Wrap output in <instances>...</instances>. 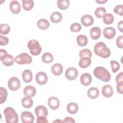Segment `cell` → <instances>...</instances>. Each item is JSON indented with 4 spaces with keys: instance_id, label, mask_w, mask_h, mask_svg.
I'll use <instances>...</instances> for the list:
<instances>
[{
    "instance_id": "cell-25",
    "label": "cell",
    "mask_w": 123,
    "mask_h": 123,
    "mask_svg": "<svg viewBox=\"0 0 123 123\" xmlns=\"http://www.w3.org/2000/svg\"><path fill=\"white\" fill-rule=\"evenodd\" d=\"M22 106L26 109H29L31 108L33 104V100L31 97H25L22 98Z\"/></svg>"
},
{
    "instance_id": "cell-11",
    "label": "cell",
    "mask_w": 123,
    "mask_h": 123,
    "mask_svg": "<svg viewBox=\"0 0 123 123\" xmlns=\"http://www.w3.org/2000/svg\"><path fill=\"white\" fill-rule=\"evenodd\" d=\"M104 37L108 39L113 38L116 34L115 29L112 27H108L104 28L103 32Z\"/></svg>"
},
{
    "instance_id": "cell-6",
    "label": "cell",
    "mask_w": 123,
    "mask_h": 123,
    "mask_svg": "<svg viewBox=\"0 0 123 123\" xmlns=\"http://www.w3.org/2000/svg\"><path fill=\"white\" fill-rule=\"evenodd\" d=\"M14 61L20 65L29 64L32 61V58L27 53L23 52L14 58Z\"/></svg>"
},
{
    "instance_id": "cell-18",
    "label": "cell",
    "mask_w": 123,
    "mask_h": 123,
    "mask_svg": "<svg viewBox=\"0 0 123 123\" xmlns=\"http://www.w3.org/2000/svg\"><path fill=\"white\" fill-rule=\"evenodd\" d=\"M101 34V31L100 29L97 26L92 27L90 31V35L93 40L98 39Z\"/></svg>"
},
{
    "instance_id": "cell-48",
    "label": "cell",
    "mask_w": 123,
    "mask_h": 123,
    "mask_svg": "<svg viewBox=\"0 0 123 123\" xmlns=\"http://www.w3.org/2000/svg\"><path fill=\"white\" fill-rule=\"evenodd\" d=\"M61 122V123H63V121H61V120H60V119H58V120H56L55 121H54L53 122V123H55V122Z\"/></svg>"
},
{
    "instance_id": "cell-24",
    "label": "cell",
    "mask_w": 123,
    "mask_h": 123,
    "mask_svg": "<svg viewBox=\"0 0 123 123\" xmlns=\"http://www.w3.org/2000/svg\"><path fill=\"white\" fill-rule=\"evenodd\" d=\"M78 105L74 102H71L68 104L67 105V111L72 114L76 113L78 110Z\"/></svg>"
},
{
    "instance_id": "cell-47",
    "label": "cell",
    "mask_w": 123,
    "mask_h": 123,
    "mask_svg": "<svg viewBox=\"0 0 123 123\" xmlns=\"http://www.w3.org/2000/svg\"><path fill=\"white\" fill-rule=\"evenodd\" d=\"M96 1L99 3V4H103L107 1V0H96Z\"/></svg>"
},
{
    "instance_id": "cell-7",
    "label": "cell",
    "mask_w": 123,
    "mask_h": 123,
    "mask_svg": "<svg viewBox=\"0 0 123 123\" xmlns=\"http://www.w3.org/2000/svg\"><path fill=\"white\" fill-rule=\"evenodd\" d=\"M20 81L16 77H12L8 81V86L9 88L12 91L17 90L20 88Z\"/></svg>"
},
{
    "instance_id": "cell-15",
    "label": "cell",
    "mask_w": 123,
    "mask_h": 123,
    "mask_svg": "<svg viewBox=\"0 0 123 123\" xmlns=\"http://www.w3.org/2000/svg\"><path fill=\"white\" fill-rule=\"evenodd\" d=\"M82 24L85 26H89L93 25L94 23L93 17L89 14H85L81 18Z\"/></svg>"
},
{
    "instance_id": "cell-43",
    "label": "cell",
    "mask_w": 123,
    "mask_h": 123,
    "mask_svg": "<svg viewBox=\"0 0 123 123\" xmlns=\"http://www.w3.org/2000/svg\"><path fill=\"white\" fill-rule=\"evenodd\" d=\"M37 123H48L49 122L46 119V117L43 116L37 117Z\"/></svg>"
},
{
    "instance_id": "cell-32",
    "label": "cell",
    "mask_w": 123,
    "mask_h": 123,
    "mask_svg": "<svg viewBox=\"0 0 123 123\" xmlns=\"http://www.w3.org/2000/svg\"><path fill=\"white\" fill-rule=\"evenodd\" d=\"M114 19L113 15L110 13H106L103 17V21L106 25L111 24L113 22Z\"/></svg>"
},
{
    "instance_id": "cell-37",
    "label": "cell",
    "mask_w": 123,
    "mask_h": 123,
    "mask_svg": "<svg viewBox=\"0 0 123 123\" xmlns=\"http://www.w3.org/2000/svg\"><path fill=\"white\" fill-rule=\"evenodd\" d=\"M110 63L111 65V67L112 69V71L113 73H115L117 72L120 69V64L118 62L116 61L111 60L110 62Z\"/></svg>"
},
{
    "instance_id": "cell-26",
    "label": "cell",
    "mask_w": 123,
    "mask_h": 123,
    "mask_svg": "<svg viewBox=\"0 0 123 123\" xmlns=\"http://www.w3.org/2000/svg\"><path fill=\"white\" fill-rule=\"evenodd\" d=\"M37 26L41 30H45L49 27V23L45 19H41L37 22Z\"/></svg>"
},
{
    "instance_id": "cell-29",
    "label": "cell",
    "mask_w": 123,
    "mask_h": 123,
    "mask_svg": "<svg viewBox=\"0 0 123 123\" xmlns=\"http://www.w3.org/2000/svg\"><path fill=\"white\" fill-rule=\"evenodd\" d=\"M34 2L33 0H22V6L25 11H30L34 7Z\"/></svg>"
},
{
    "instance_id": "cell-22",
    "label": "cell",
    "mask_w": 123,
    "mask_h": 123,
    "mask_svg": "<svg viewBox=\"0 0 123 123\" xmlns=\"http://www.w3.org/2000/svg\"><path fill=\"white\" fill-rule=\"evenodd\" d=\"M22 78L23 81L25 83H29L32 81L33 79V74L30 70H25L22 73Z\"/></svg>"
},
{
    "instance_id": "cell-12",
    "label": "cell",
    "mask_w": 123,
    "mask_h": 123,
    "mask_svg": "<svg viewBox=\"0 0 123 123\" xmlns=\"http://www.w3.org/2000/svg\"><path fill=\"white\" fill-rule=\"evenodd\" d=\"M48 103L49 108L53 110L57 109L60 104L59 99L55 97H51L49 98Z\"/></svg>"
},
{
    "instance_id": "cell-27",
    "label": "cell",
    "mask_w": 123,
    "mask_h": 123,
    "mask_svg": "<svg viewBox=\"0 0 123 123\" xmlns=\"http://www.w3.org/2000/svg\"><path fill=\"white\" fill-rule=\"evenodd\" d=\"M76 41L77 44L80 47H84L87 45L88 42L87 37L84 35H79L77 37Z\"/></svg>"
},
{
    "instance_id": "cell-31",
    "label": "cell",
    "mask_w": 123,
    "mask_h": 123,
    "mask_svg": "<svg viewBox=\"0 0 123 123\" xmlns=\"http://www.w3.org/2000/svg\"><path fill=\"white\" fill-rule=\"evenodd\" d=\"M106 13V10L103 7H98L95 11V15L98 18H102Z\"/></svg>"
},
{
    "instance_id": "cell-46",
    "label": "cell",
    "mask_w": 123,
    "mask_h": 123,
    "mask_svg": "<svg viewBox=\"0 0 123 123\" xmlns=\"http://www.w3.org/2000/svg\"><path fill=\"white\" fill-rule=\"evenodd\" d=\"M118 26V28L119 30V31L121 32H123V21H121L120 22H119L118 24L117 25Z\"/></svg>"
},
{
    "instance_id": "cell-45",
    "label": "cell",
    "mask_w": 123,
    "mask_h": 123,
    "mask_svg": "<svg viewBox=\"0 0 123 123\" xmlns=\"http://www.w3.org/2000/svg\"><path fill=\"white\" fill-rule=\"evenodd\" d=\"M63 122V123H74L75 122L73 118H72L71 117H67L64 118Z\"/></svg>"
},
{
    "instance_id": "cell-14",
    "label": "cell",
    "mask_w": 123,
    "mask_h": 123,
    "mask_svg": "<svg viewBox=\"0 0 123 123\" xmlns=\"http://www.w3.org/2000/svg\"><path fill=\"white\" fill-rule=\"evenodd\" d=\"M35 113L37 117L43 116L46 117L48 114L47 109L43 105H39L36 107L35 110Z\"/></svg>"
},
{
    "instance_id": "cell-40",
    "label": "cell",
    "mask_w": 123,
    "mask_h": 123,
    "mask_svg": "<svg viewBox=\"0 0 123 123\" xmlns=\"http://www.w3.org/2000/svg\"><path fill=\"white\" fill-rule=\"evenodd\" d=\"M116 45L118 48L120 49L123 48V36H119L116 39Z\"/></svg>"
},
{
    "instance_id": "cell-42",
    "label": "cell",
    "mask_w": 123,
    "mask_h": 123,
    "mask_svg": "<svg viewBox=\"0 0 123 123\" xmlns=\"http://www.w3.org/2000/svg\"><path fill=\"white\" fill-rule=\"evenodd\" d=\"M115 81L117 84L123 83V72H121L116 75Z\"/></svg>"
},
{
    "instance_id": "cell-36",
    "label": "cell",
    "mask_w": 123,
    "mask_h": 123,
    "mask_svg": "<svg viewBox=\"0 0 123 123\" xmlns=\"http://www.w3.org/2000/svg\"><path fill=\"white\" fill-rule=\"evenodd\" d=\"M79 56L81 57H88L91 58L92 57V53L88 49H84L79 52Z\"/></svg>"
},
{
    "instance_id": "cell-35",
    "label": "cell",
    "mask_w": 123,
    "mask_h": 123,
    "mask_svg": "<svg viewBox=\"0 0 123 123\" xmlns=\"http://www.w3.org/2000/svg\"><path fill=\"white\" fill-rule=\"evenodd\" d=\"M11 30V27L8 24H2L0 25V33L3 35L8 34Z\"/></svg>"
},
{
    "instance_id": "cell-20",
    "label": "cell",
    "mask_w": 123,
    "mask_h": 123,
    "mask_svg": "<svg viewBox=\"0 0 123 123\" xmlns=\"http://www.w3.org/2000/svg\"><path fill=\"white\" fill-rule=\"evenodd\" d=\"M52 73L56 76L60 75L63 71V67L60 63H56L54 64L51 67Z\"/></svg>"
},
{
    "instance_id": "cell-3",
    "label": "cell",
    "mask_w": 123,
    "mask_h": 123,
    "mask_svg": "<svg viewBox=\"0 0 123 123\" xmlns=\"http://www.w3.org/2000/svg\"><path fill=\"white\" fill-rule=\"evenodd\" d=\"M4 114L7 123H17L18 116L15 111L12 107H7L4 110Z\"/></svg>"
},
{
    "instance_id": "cell-33",
    "label": "cell",
    "mask_w": 123,
    "mask_h": 123,
    "mask_svg": "<svg viewBox=\"0 0 123 123\" xmlns=\"http://www.w3.org/2000/svg\"><path fill=\"white\" fill-rule=\"evenodd\" d=\"M57 5L59 9L66 10L70 5V1L68 0H59L57 1Z\"/></svg>"
},
{
    "instance_id": "cell-17",
    "label": "cell",
    "mask_w": 123,
    "mask_h": 123,
    "mask_svg": "<svg viewBox=\"0 0 123 123\" xmlns=\"http://www.w3.org/2000/svg\"><path fill=\"white\" fill-rule=\"evenodd\" d=\"M101 92L102 95L106 98H110L113 94V88L111 86L109 85L104 86L102 88Z\"/></svg>"
},
{
    "instance_id": "cell-8",
    "label": "cell",
    "mask_w": 123,
    "mask_h": 123,
    "mask_svg": "<svg viewBox=\"0 0 123 123\" xmlns=\"http://www.w3.org/2000/svg\"><path fill=\"white\" fill-rule=\"evenodd\" d=\"M77 70L74 67H69L67 68L65 73L66 78L69 80H74L78 75Z\"/></svg>"
},
{
    "instance_id": "cell-41",
    "label": "cell",
    "mask_w": 123,
    "mask_h": 123,
    "mask_svg": "<svg viewBox=\"0 0 123 123\" xmlns=\"http://www.w3.org/2000/svg\"><path fill=\"white\" fill-rule=\"evenodd\" d=\"M9 42V39L7 37L0 35V45L5 46Z\"/></svg>"
},
{
    "instance_id": "cell-21",
    "label": "cell",
    "mask_w": 123,
    "mask_h": 123,
    "mask_svg": "<svg viewBox=\"0 0 123 123\" xmlns=\"http://www.w3.org/2000/svg\"><path fill=\"white\" fill-rule=\"evenodd\" d=\"M99 92L98 88L95 87H90L87 91V96L91 99H95L99 96Z\"/></svg>"
},
{
    "instance_id": "cell-44",
    "label": "cell",
    "mask_w": 123,
    "mask_h": 123,
    "mask_svg": "<svg viewBox=\"0 0 123 123\" xmlns=\"http://www.w3.org/2000/svg\"><path fill=\"white\" fill-rule=\"evenodd\" d=\"M116 89L117 92L121 94H123V83H120L117 84L116 86Z\"/></svg>"
},
{
    "instance_id": "cell-39",
    "label": "cell",
    "mask_w": 123,
    "mask_h": 123,
    "mask_svg": "<svg viewBox=\"0 0 123 123\" xmlns=\"http://www.w3.org/2000/svg\"><path fill=\"white\" fill-rule=\"evenodd\" d=\"M113 11L114 13L123 16V5L122 4H120L116 6L114 9Z\"/></svg>"
},
{
    "instance_id": "cell-2",
    "label": "cell",
    "mask_w": 123,
    "mask_h": 123,
    "mask_svg": "<svg viewBox=\"0 0 123 123\" xmlns=\"http://www.w3.org/2000/svg\"><path fill=\"white\" fill-rule=\"evenodd\" d=\"M93 74L97 78L105 82H109L111 78L109 72L102 66H98L95 68Z\"/></svg>"
},
{
    "instance_id": "cell-28",
    "label": "cell",
    "mask_w": 123,
    "mask_h": 123,
    "mask_svg": "<svg viewBox=\"0 0 123 123\" xmlns=\"http://www.w3.org/2000/svg\"><path fill=\"white\" fill-rule=\"evenodd\" d=\"M50 19L52 22L54 23H58L62 20V15L59 12H55L51 14Z\"/></svg>"
},
{
    "instance_id": "cell-38",
    "label": "cell",
    "mask_w": 123,
    "mask_h": 123,
    "mask_svg": "<svg viewBox=\"0 0 123 123\" xmlns=\"http://www.w3.org/2000/svg\"><path fill=\"white\" fill-rule=\"evenodd\" d=\"M82 28L81 25L77 23H74L70 26V30L73 32H78Z\"/></svg>"
},
{
    "instance_id": "cell-1",
    "label": "cell",
    "mask_w": 123,
    "mask_h": 123,
    "mask_svg": "<svg viewBox=\"0 0 123 123\" xmlns=\"http://www.w3.org/2000/svg\"><path fill=\"white\" fill-rule=\"evenodd\" d=\"M94 50L95 53L103 58H107L111 55V51L108 48L106 44L103 42H99L96 43L94 46Z\"/></svg>"
},
{
    "instance_id": "cell-9",
    "label": "cell",
    "mask_w": 123,
    "mask_h": 123,
    "mask_svg": "<svg viewBox=\"0 0 123 123\" xmlns=\"http://www.w3.org/2000/svg\"><path fill=\"white\" fill-rule=\"evenodd\" d=\"M21 119L23 123H33L34 121L33 114L28 111L22 112L21 114Z\"/></svg>"
},
{
    "instance_id": "cell-16",
    "label": "cell",
    "mask_w": 123,
    "mask_h": 123,
    "mask_svg": "<svg viewBox=\"0 0 123 123\" xmlns=\"http://www.w3.org/2000/svg\"><path fill=\"white\" fill-rule=\"evenodd\" d=\"M80 80L82 85L87 86L91 84L92 81V76L88 73H84L81 75Z\"/></svg>"
},
{
    "instance_id": "cell-34",
    "label": "cell",
    "mask_w": 123,
    "mask_h": 123,
    "mask_svg": "<svg viewBox=\"0 0 123 123\" xmlns=\"http://www.w3.org/2000/svg\"><path fill=\"white\" fill-rule=\"evenodd\" d=\"M8 96L6 89L3 87H0V104L5 102Z\"/></svg>"
},
{
    "instance_id": "cell-19",
    "label": "cell",
    "mask_w": 123,
    "mask_h": 123,
    "mask_svg": "<svg viewBox=\"0 0 123 123\" xmlns=\"http://www.w3.org/2000/svg\"><path fill=\"white\" fill-rule=\"evenodd\" d=\"M36 94V89L35 87L32 86H27L24 89V94L26 96L32 98Z\"/></svg>"
},
{
    "instance_id": "cell-10",
    "label": "cell",
    "mask_w": 123,
    "mask_h": 123,
    "mask_svg": "<svg viewBox=\"0 0 123 123\" xmlns=\"http://www.w3.org/2000/svg\"><path fill=\"white\" fill-rule=\"evenodd\" d=\"M48 80L47 74L43 72H38L36 75V81L40 85H44L47 83Z\"/></svg>"
},
{
    "instance_id": "cell-30",
    "label": "cell",
    "mask_w": 123,
    "mask_h": 123,
    "mask_svg": "<svg viewBox=\"0 0 123 123\" xmlns=\"http://www.w3.org/2000/svg\"><path fill=\"white\" fill-rule=\"evenodd\" d=\"M42 61L46 63H51L53 61V56L50 52H45L42 56Z\"/></svg>"
},
{
    "instance_id": "cell-23",
    "label": "cell",
    "mask_w": 123,
    "mask_h": 123,
    "mask_svg": "<svg viewBox=\"0 0 123 123\" xmlns=\"http://www.w3.org/2000/svg\"><path fill=\"white\" fill-rule=\"evenodd\" d=\"M91 63V60L88 57H81L79 62V65L82 68H86L88 67Z\"/></svg>"
},
{
    "instance_id": "cell-5",
    "label": "cell",
    "mask_w": 123,
    "mask_h": 123,
    "mask_svg": "<svg viewBox=\"0 0 123 123\" xmlns=\"http://www.w3.org/2000/svg\"><path fill=\"white\" fill-rule=\"evenodd\" d=\"M0 61L4 65L6 66H10L13 64L14 59L12 56L9 54L6 50L3 49H0Z\"/></svg>"
},
{
    "instance_id": "cell-13",
    "label": "cell",
    "mask_w": 123,
    "mask_h": 123,
    "mask_svg": "<svg viewBox=\"0 0 123 123\" xmlns=\"http://www.w3.org/2000/svg\"><path fill=\"white\" fill-rule=\"evenodd\" d=\"M10 9L12 13L18 14L21 11V6L18 1L13 0H12L10 3Z\"/></svg>"
},
{
    "instance_id": "cell-4",
    "label": "cell",
    "mask_w": 123,
    "mask_h": 123,
    "mask_svg": "<svg viewBox=\"0 0 123 123\" xmlns=\"http://www.w3.org/2000/svg\"><path fill=\"white\" fill-rule=\"evenodd\" d=\"M27 47L30 50V53L34 56L38 55L42 50L39 42L36 39L30 40L28 42Z\"/></svg>"
}]
</instances>
